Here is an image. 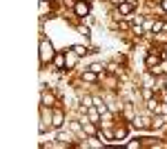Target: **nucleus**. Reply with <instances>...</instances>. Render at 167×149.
<instances>
[{"label":"nucleus","instance_id":"nucleus-13","mask_svg":"<svg viewBox=\"0 0 167 149\" xmlns=\"http://www.w3.org/2000/svg\"><path fill=\"white\" fill-rule=\"evenodd\" d=\"M163 9L167 11V0H163Z\"/></svg>","mask_w":167,"mask_h":149},{"label":"nucleus","instance_id":"nucleus-2","mask_svg":"<svg viewBox=\"0 0 167 149\" xmlns=\"http://www.w3.org/2000/svg\"><path fill=\"white\" fill-rule=\"evenodd\" d=\"M76 14L85 18V16L89 14V5H87V2H78V5H76Z\"/></svg>","mask_w":167,"mask_h":149},{"label":"nucleus","instance_id":"nucleus-12","mask_svg":"<svg viewBox=\"0 0 167 149\" xmlns=\"http://www.w3.org/2000/svg\"><path fill=\"white\" fill-rule=\"evenodd\" d=\"M91 71H96V73L102 71V65H91Z\"/></svg>","mask_w":167,"mask_h":149},{"label":"nucleus","instance_id":"nucleus-10","mask_svg":"<svg viewBox=\"0 0 167 149\" xmlns=\"http://www.w3.org/2000/svg\"><path fill=\"white\" fill-rule=\"evenodd\" d=\"M71 51H76L78 56H83V54H85V51H87V49H85V47H80V45H76V47H74Z\"/></svg>","mask_w":167,"mask_h":149},{"label":"nucleus","instance_id":"nucleus-5","mask_svg":"<svg viewBox=\"0 0 167 149\" xmlns=\"http://www.w3.org/2000/svg\"><path fill=\"white\" fill-rule=\"evenodd\" d=\"M83 78H85V80H89V82H94V80H96V71H87Z\"/></svg>","mask_w":167,"mask_h":149},{"label":"nucleus","instance_id":"nucleus-9","mask_svg":"<svg viewBox=\"0 0 167 149\" xmlns=\"http://www.w3.org/2000/svg\"><path fill=\"white\" fill-rule=\"evenodd\" d=\"M43 102H45V105H51V102H54V96H47V94H43Z\"/></svg>","mask_w":167,"mask_h":149},{"label":"nucleus","instance_id":"nucleus-7","mask_svg":"<svg viewBox=\"0 0 167 149\" xmlns=\"http://www.w3.org/2000/svg\"><path fill=\"white\" fill-rule=\"evenodd\" d=\"M147 65H149V67L158 65V56H149V58H147Z\"/></svg>","mask_w":167,"mask_h":149},{"label":"nucleus","instance_id":"nucleus-4","mask_svg":"<svg viewBox=\"0 0 167 149\" xmlns=\"http://www.w3.org/2000/svg\"><path fill=\"white\" fill-rule=\"evenodd\" d=\"M125 136H127V129H125V127L116 129V138H118V140H120V138H125Z\"/></svg>","mask_w":167,"mask_h":149},{"label":"nucleus","instance_id":"nucleus-6","mask_svg":"<svg viewBox=\"0 0 167 149\" xmlns=\"http://www.w3.org/2000/svg\"><path fill=\"white\" fill-rule=\"evenodd\" d=\"M134 9V5H120V14H129Z\"/></svg>","mask_w":167,"mask_h":149},{"label":"nucleus","instance_id":"nucleus-8","mask_svg":"<svg viewBox=\"0 0 167 149\" xmlns=\"http://www.w3.org/2000/svg\"><path fill=\"white\" fill-rule=\"evenodd\" d=\"M76 51H74V54H69V58H67V65H76Z\"/></svg>","mask_w":167,"mask_h":149},{"label":"nucleus","instance_id":"nucleus-11","mask_svg":"<svg viewBox=\"0 0 167 149\" xmlns=\"http://www.w3.org/2000/svg\"><path fill=\"white\" fill-rule=\"evenodd\" d=\"M56 65L62 67V65H65V58H62V56H58V58H56Z\"/></svg>","mask_w":167,"mask_h":149},{"label":"nucleus","instance_id":"nucleus-1","mask_svg":"<svg viewBox=\"0 0 167 149\" xmlns=\"http://www.w3.org/2000/svg\"><path fill=\"white\" fill-rule=\"evenodd\" d=\"M54 58V47H51V42H47V40H40V60L43 62H47Z\"/></svg>","mask_w":167,"mask_h":149},{"label":"nucleus","instance_id":"nucleus-3","mask_svg":"<svg viewBox=\"0 0 167 149\" xmlns=\"http://www.w3.org/2000/svg\"><path fill=\"white\" fill-rule=\"evenodd\" d=\"M134 125H136V127H140V129H143V127H147L149 123H147V118H143V116H140V118H136V123H134Z\"/></svg>","mask_w":167,"mask_h":149}]
</instances>
